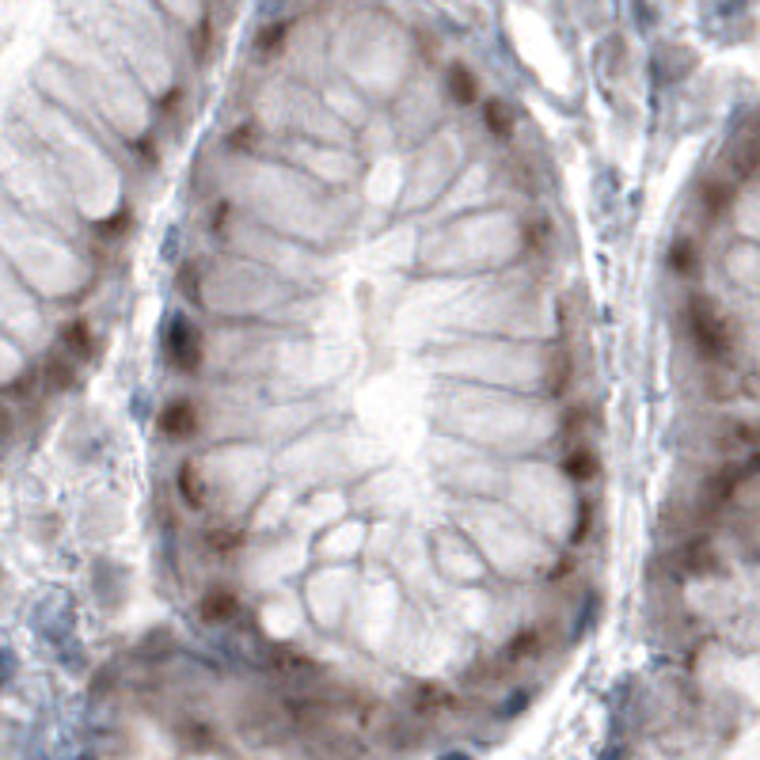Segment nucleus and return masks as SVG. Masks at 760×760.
Segmentation results:
<instances>
[{
	"label": "nucleus",
	"instance_id": "nucleus-1",
	"mask_svg": "<svg viewBox=\"0 0 760 760\" xmlns=\"http://www.w3.org/2000/svg\"><path fill=\"white\" fill-rule=\"evenodd\" d=\"M506 259H525L521 244V217L502 202L460 209L449 225L434 228L422 244V263L434 274H456V270H494ZM510 266V263H506Z\"/></svg>",
	"mask_w": 760,
	"mask_h": 760
},
{
	"label": "nucleus",
	"instance_id": "nucleus-2",
	"mask_svg": "<svg viewBox=\"0 0 760 760\" xmlns=\"http://www.w3.org/2000/svg\"><path fill=\"white\" fill-rule=\"evenodd\" d=\"M445 141H449V137H441V133L426 137L422 149H418V156L411 160V171H407V194H403L407 209L434 206V198H441V194L449 190V183L460 175Z\"/></svg>",
	"mask_w": 760,
	"mask_h": 760
},
{
	"label": "nucleus",
	"instance_id": "nucleus-3",
	"mask_svg": "<svg viewBox=\"0 0 760 760\" xmlns=\"http://www.w3.org/2000/svg\"><path fill=\"white\" fill-rule=\"evenodd\" d=\"M164 358L175 377H198L206 369V331L187 312H168L164 320Z\"/></svg>",
	"mask_w": 760,
	"mask_h": 760
},
{
	"label": "nucleus",
	"instance_id": "nucleus-4",
	"mask_svg": "<svg viewBox=\"0 0 760 760\" xmlns=\"http://www.w3.org/2000/svg\"><path fill=\"white\" fill-rule=\"evenodd\" d=\"M156 426H160V437L175 445V449H187L194 445L198 437L206 434V403L194 396H171L164 407H160V418H156Z\"/></svg>",
	"mask_w": 760,
	"mask_h": 760
},
{
	"label": "nucleus",
	"instance_id": "nucleus-5",
	"mask_svg": "<svg viewBox=\"0 0 760 760\" xmlns=\"http://www.w3.org/2000/svg\"><path fill=\"white\" fill-rule=\"evenodd\" d=\"M684 320H688L692 342H696V350H700L703 358L707 361L730 358V331H726V323H722V316L711 308V304L700 301V297H692L688 308H684Z\"/></svg>",
	"mask_w": 760,
	"mask_h": 760
},
{
	"label": "nucleus",
	"instance_id": "nucleus-6",
	"mask_svg": "<svg viewBox=\"0 0 760 760\" xmlns=\"http://www.w3.org/2000/svg\"><path fill=\"white\" fill-rule=\"evenodd\" d=\"M194 616L209 631H232L244 620V597H240V589L228 586V582H209L198 593V601H194Z\"/></svg>",
	"mask_w": 760,
	"mask_h": 760
},
{
	"label": "nucleus",
	"instance_id": "nucleus-7",
	"mask_svg": "<svg viewBox=\"0 0 760 760\" xmlns=\"http://www.w3.org/2000/svg\"><path fill=\"white\" fill-rule=\"evenodd\" d=\"M441 99H445L449 107H456V111L479 103V80H475V73L468 65H460V61L445 65V73H441Z\"/></svg>",
	"mask_w": 760,
	"mask_h": 760
},
{
	"label": "nucleus",
	"instance_id": "nucleus-8",
	"mask_svg": "<svg viewBox=\"0 0 760 760\" xmlns=\"http://www.w3.org/2000/svg\"><path fill=\"white\" fill-rule=\"evenodd\" d=\"M559 475L567 483H593L601 475V460L586 441H574V445H563V453H559Z\"/></svg>",
	"mask_w": 760,
	"mask_h": 760
},
{
	"label": "nucleus",
	"instance_id": "nucleus-9",
	"mask_svg": "<svg viewBox=\"0 0 760 760\" xmlns=\"http://www.w3.org/2000/svg\"><path fill=\"white\" fill-rule=\"evenodd\" d=\"M479 126H483V137H491L494 145H510L513 141V114L502 99H487L483 103Z\"/></svg>",
	"mask_w": 760,
	"mask_h": 760
},
{
	"label": "nucleus",
	"instance_id": "nucleus-10",
	"mask_svg": "<svg viewBox=\"0 0 760 760\" xmlns=\"http://www.w3.org/2000/svg\"><path fill=\"white\" fill-rule=\"evenodd\" d=\"M61 354H69V358L80 365V358H92V350H95V331H92V323L88 320H69V327L61 331Z\"/></svg>",
	"mask_w": 760,
	"mask_h": 760
},
{
	"label": "nucleus",
	"instance_id": "nucleus-11",
	"mask_svg": "<svg viewBox=\"0 0 760 760\" xmlns=\"http://www.w3.org/2000/svg\"><path fill=\"white\" fill-rule=\"evenodd\" d=\"M285 35H289V23H270L266 31H259V54H278L282 50Z\"/></svg>",
	"mask_w": 760,
	"mask_h": 760
},
{
	"label": "nucleus",
	"instance_id": "nucleus-12",
	"mask_svg": "<svg viewBox=\"0 0 760 760\" xmlns=\"http://www.w3.org/2000/svg\"><path fill=\"white\" fill-rule=\"evenodd\" d=\"M669 266L677 270V274H688V270H696V247L688 244V240H677L673 251H669Z\"/></svg>",
	"mask_w": 760,
	"mask_h": 760
},
{
	"label": "nucleus",
	"instance_id": "nucleus-13",
	"mask_svg": "<svg viewBox=\"0 0 760 760\" xmlns=\"http://www.w3.org/2000/svg\"><path fill=\"white\" fill-rule=\"evenodd\" d=\"M525 707H529V692H513L510 703H502V711H498V715H502V719H510V715H517V711H525Z\"/></svg>",
	"mask_w": 760,
	"mask_h": 760
},
{
	"label": "nucleus",
	"instance_id": "nucleus-14",
	"mask_svg": "<svg viewBox=\"0 0 760 760\" xmlns=\"http://www.w3.org/2000/svg\"><path fill=\"white\" fill-rule=\"evenodd\" d=\"M12 677V654L8 650H0V684Z\"/></svg>",
	"mask_w": 760,
	"mask_h": 760
},
{
	"label": "nucleus",
	"instance_id": "nucleus-15",
	"mask_svg": "<svg viewBox=\"0 0 760 760\" xmlns=\"http://www.w3.org/2000/svg\"><path fill=\"white\" fill-rule=\"evenodd\" d=\"M441 760H472V757H468V753H445Z\"/></svg>",
	"mask_w": 760,
	"mask_h": 760
},
{
	"label": "nucleus",
	"instance_id": "nucleus-16",
	"mask_svg": "<svg viewBox=\"0 0 760 760\" xmlns=\"http://www.w3.org/2000/svg\"><path fill=\"white\" fill-rule=\"evenodd\" d=\"M76 760H95V757H92V753H80V757H76Z\"/></svg>",
	"mask_w": 760,
	"mask_h": 760
}]
</instances>
